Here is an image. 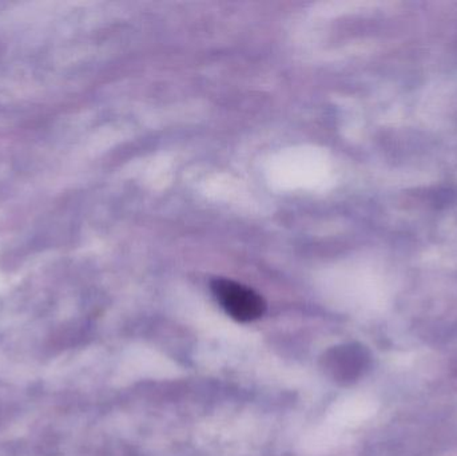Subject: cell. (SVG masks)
Returning <instances> with one entry per match:
<instances>
[{
	"label": "cell",
	"instance_id": "6da1fadb",
	"mask_svg": "<svg viewBox=\"0 0 457 456\" xmlns=\"http://www.w3.org/2000/svg\"><path fill=\"white\" fill-rule=\"evenodd\" d=\"M212 291L225 312L234 320L249 323L265 313V300L249 286L228 278H216L212 283Z\"/></svg>",
	"mask_w": 457,
	"mask_h": 456
},
{
	"label": "cell",
	"instance_id": "7a4b0ae2",
	"mask_svg": "<svg viewBox=\"0 0 457 456\" xmlns=\"http://www.w3.org/2000/svg\"><path fill=\"white\" fill-rule=\"evenodd\" d=\"M330 359V367L337 379L352 382L359 379L370 366V353L361 345L349 344L337 348Z\"/></svg>",
	"mask_w": 457,
	"mask_h": 456
}]
</instances>
